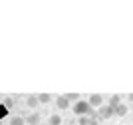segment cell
Segmentation results:
<instances>
[{"label":"cell","instance_id":"6da1fadb","mask_svg":"<svg viewBox=\"0 0 133 125\" xmlns=\"http://www.w3.org/2000/svg\"><path fill=\"white\" fill-rule=\"evenodd\" d=\"M91 109H95V107H91V105L88 103V99H79V101H76V103L72 105V111L78 115V117H82V115H89Z\"/></svg>","mask_w":133,"mask_h":125},{"label":"cell","instance_id":"7a4b0ae2","mask_svg":"<svg viewBox=\"0 0 133 125\" xmlns=\"http://www.w3.org/2000/svg\"><path fill=\"white\" fill-rule=\"evenodd\" d=\"M111 117H115V113H113V107H111L109 103L101 105V107L97 109V119H111Z\"/></svg>","mask_w":133,"mask_h":125},{"label":"cell","instance_id":"3957f363","mask_svg":"<svg viewBox=\"0 0 133 125\" xmlns=\"http://www.w3.org/2000/svg\"><path fill=\"white\" fill-rule=\"evenodd\" d=\"M88 103L91 107H101L103 105V97H101L99 93H91V95H88Z\"/></svg>","mask_w":133,"mask_h":125},{"label":"cell","instance_id":"277c9868","mask_svg":"<svg viewBox=\"0 0 133 125\" xmlns=\"http://www.w3.org/2000/svg\"><path fill=\"white\" fill-rule=\"evenodd\" d=\"M56 107L58 109H70V99L66 95H58L56 97Z\"/></svg>","mask_w":133,"mask_h":125},{"label":"cell","instance_id":"5b68a950","mask_svg":"<svg viewBox=\"0 0 133 125\" xmlns=\"http://www.w3.org/2000/svg\"><path fill=\"white\" fill-rule=\"evenodd\" d=\"M78 125H97V119L89 117V115H82L79 121H78Z\"/></svg>","mask_w":133,"mask_h":125},{"label":"cell","instance_id":"8992f818","mask_svg":"<svg viewBox=\"0 0 133 125\" xmlns=\"http://www.w3.org/2000/svg\"><path fill=\"white\" fill-rule=\"evenodd\" d=\"M113 113H115V117H123V115L127 113V105H125V103L115 105V107H113Z\"/></svg>","mask_w":133,"mask_h":125},{"label":"cell","instance_id":"52a82bcc","mask_svg":"<svg viewBox=\"0 0 133 125\" xmlns=\"http://www.w3.org/2000/svg\"><path fill=\"white\" fill-rule=\"evenodd\" d=\"M52 99H54V97H52L50 93H40V95H38V101H40V103H50Z\"/></svg>","mask_w":133,"mask_h":125},{"label":"cell","instance_id":"ba28073f","mask_svg":"<svg viewBox=\"0 0 133 125\" xmlns=\"http://www.w3.org/2000/svg\"><path fill=\"white\" fill-rule=\"evenodd\" d=\"M26 103L30 105V107H36V105L40 103V101H38V95H28V97H26Z\"/></svg>","mask_w":133,"mask_h":125},{"label":"cell","instance_id":"9c48e42d","mask_svg":"<svg viewBox=\"0 0 133 125\" xmlns=\"http://www.w3.org/2000/svg\"><path fill=\"white\" fill-rule=\"evenodd\" d=\"M40 121V115L38 113H32L30 117H26V123H30V125H36Z\"/></svg>","mask_w":133,"mask_h":125},{"label":"cell","instance_id":"30bf717a","mask_svg":"<svg viewBox=\"0 0 133 125\" xmlns=\"http://www.w3.org/2000/svg\"><path fill=\"white\" fill-rule=\"evenodd\" d=\"M121 103V95H111L109 97V105L111 107H115V105H119Z\"/></svg>","mask_w":133,"mask_h":125},{"label":"cell","instance_id":"8fae6325","mask_svg":"<svg viewBox=\"0 0 133 125\" xmlns=\"http://www.w3.org/2000/svg\"><path fill=\"white\" fill-rule=\"evenodd\" d=\"M24 123H26V119H22V117H12L8 121V125H24Z\"/></svg>","mask_w":133,"mask_h":125},{"label":"cell","instance_id":"7c38bea8","mask_svg":"<svg viewBox=\"0 0 133 125\" xmlns=\"http://www.w3.org/2000/svg\"><path fill=\"white\" fill-rule=\"evenodd\" d=\"M66 97L70 99V103H76V101H79V93H76V91H72V93H66Z\"/></svg>","mask_w":133,"mask_h":125},{"label":"cell","instance_id":"4fadbf2b","mask_svg":"<svg viewBox=\"0 0 133 125\" xmlns=\"http://www.w3.org/2000/svg\"><path fill=\"white\" fill-rule=\"evenodd\" d=\"M60 123H62L60 115H52V117H50V125H60Z\"/></svg>","mask_w":133,"mask_h":125},{"label":"cell","instance_id":"5bb4252c","mask_svg":"<svg viewBox=\"0 0 133 125\" xmlns=\"http://www.w3.org/2000/svg\"><path fill=\"white\" fill-rule=\"evenodd\" d=\"M12 103H14V101H12V99H10V97H8V99H6V101H4V105H6V107H8V109H10V107H12Z\"/></svg>","mask_w":133,"mask_h":125},{"label":"cell","instance_id":"9a60e30c","mask_svg":"<svg viewBox=\"0 0 133 125\" xmlns=\"http://www.w3.org/2000/svg\"><path fill=\"white\" fill-rule=\"evenodd\" d=\"M76 125H78V123H76Z\"/></svg>","mask_w":133,"mask_h":125}]
</instances>
